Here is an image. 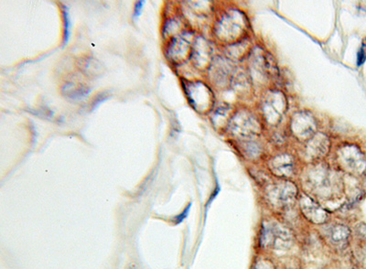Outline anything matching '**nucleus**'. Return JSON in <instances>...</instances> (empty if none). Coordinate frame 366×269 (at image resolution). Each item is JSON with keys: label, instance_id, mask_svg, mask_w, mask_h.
<instances>
[{"label": "nucleus", "instance_id": "1", "mask_svg": "<svg viewBox=\"0 0 366 269\" xmlns=\"http://www.w3.org/2000/svg\"><path fill=\"white\" fill-rule=\"evenodd\" d=\"M305 185L312 194L320 199L329 200L339 192V181L336 180L334 172L323 166H316L310 169L305 177Z\"/></svg>", "mask_w": 366, "mask_h": 269}, {"label": "nucleus", "instance_id": "2", "mask_svg": "<svg viewBox=\"0 0 366 269\" xmlns=\"http://www.w3.org/2000/svg\"><path fill=\"white\" fill-rule=\"evenodd\" d=\"M294 237L291 231L277 222H267L263 225L260 243L266 249L287 251L293 245Z\"/></svg>", "mask_w": 366, "mask_h": 269}, {"label": "nucleus", "instance_id": "3", "mask_svg": "<svg viewBox=\"0 0 366 269\" xmlns=\"http://www.w3.org/2000/svg\"><path fill=\"white\" fill-rule=\"evenodd\" d=\"M248 27V23L245 15L240 11L230 10L225 13L219 20L215 33L221 40L225 42H234L242 38Z\"/></svg>", "mask_w": 366, "mask_h": 269}, {"label": "nucleus", "instance_id": "4", "mask_svg": "<svg viewBox=\"0 0 366 269\" xmlns=\"http://www.w3.org/2000/svg\"><path fill=\"white\" fill-rule=\"evenodd\" d=\"M186 95L194 109L205 113L213 105V94L211 89L202 82H189L184 84Z\"/></svg>", "mask_w": 366, "mask_h": 269}, {"label": "nucleus", "instance_id": "5", "mask_svg": "<svg viewBox=\"0 0 366 269\" xmlns=\"http://www.w3.org/2000/svg\"><path fill=\"white\" fill-rule=\"evenodd\" d=\"M228 129L235 137L248 139L259 134L260 125L251 113L240 111L229 121Z\"/></svg>", "mask_w": 366, "mask_h": 269}, {"label": "nucleus", "instance_id": "6", "mask_svg": "<svg viewBox=\"0 0 366 269\" xmlns=\"http://www.w3.org/2000/svg\"><path fill=\"white\" fill-rule=\"evenodd\" d=\"M287 110V99L279 91H271L263 101V112L266 120L270 125L279 124Z\"/></svg>", "mask_w": 366, "mask_h": 269}, {"label": "nucleus", "instance_id": "7", "mask_svg": "<svg viewBox=\"0 0 366 269\" xmlns=\"http://www.w3.org/2000/svg\"><path fill=\"white\" fill-rule=\"evenodd\" d=\"M298 194L297 187L290 181H281L269 188L268 196L274 205L280 208L292 205Z\"/></svg>", "mask_w": 366, "mask_h": 269}, {"label": "nucleus", "instance_id": "8", "mask_svg": "<svg viewBox=\"0 0 366 269\" xmlns=\"http://www.w3.org/2000/svg\"><path fill=\"white\" fill-rule=\"evenodd\" d=\"M317 129V123L313 115L306 111L298 112L291 120V130L299 140L311 139Z\"/></svg>", "mask_w": 366, "mask_h": 269}, {"label": "nucleus", "instance_id": "9", "mask_svg": "<svg viewBox=\"0 0 366 269\" xmlns=\"http://www.w3.org/2000/svg\"><path fill=\"white\" fill-rule=\"evenodd\" d=\"M338 162L345 170L361 174L366 168L363 154L355 146H345L338 150Z\"/></svg>", "mask_w": 366, "mask_h": 269}, {"label": "nucleus", "instance_id": "10", "mask_svg": "<svg viewBox=\"0 0 366 269\" xmlns=\"http://www.w3.org/2000/svg\"><path fill=\"white\" fill-rule=\"evenodd\" d=\"M302 214L313 224L323 225L329 219L328 212L309 195H302L300 199Z\"/></svg>", "mask_w": 366, "mask_h": 269}, {"label": "nucleus", "instance_id": "11", "mask_svg": "<svg viewBox=\"0 0 366 269\" xmlns=\"http://www.w3.org/2000/svg\"><path fill=\"white\" fill-rule=\"evenodd\" d=\"M191 34L183 33L177 36L170 41L168 48V57L170 60L180 62L185 60L188 55L191 53Z\"/></svg>", "mask_w": 366, "mask_h": 269}, {"label": "nucleus", "instance_id": "12", "mask_svg": "<svg viewBox=\"0 0 366 269\" xmlns=\"http://www.w3.org/2000/svg\"><path fill=\"white\" fill-rule=\"evenodd\" d=\"M351 232L347 226L333 225L323 228V236L329 244L336 248L345 247L350 238Z\"/></svg>", "mask_w": 366, "mask_h": 269}, {"label": "nucleus", "instance_id": "13", "mask_svg": "<svg viewBox=\"0 0 366 269\" xmlns=\"http://www.w3.org/2000/svg\"><path fill=\"white\" fill-rule=\"evenodd\" d=\"M329 148L330 140L328 137L322 133L316 134L311 139H309V142L307 144L305 149L307 159L311 160L322 159L328 153Z\"/></svg>", "mask_w": 366, "mask_h": 269}, {"label": "nucleus", "instance_id": "14", "mask_svg": "<svg viewBox=\"0 0 366 269\" xmlns=\"http://www.w3.org/2000/svg\"><path fill=\"white\" fill-rule=\"evenodd\" d=\"M212 48L206 39L199 37L191 49V58L193 63L199 68H204L209 64L212 57Z\"/></svg>", "mask_w": 366, "mask_h": 269}, {"label": "nucleus", "instance_id": "15", "mask_svg": "<svg viewBox=\"0 0 366 269\" xmlns=\"http://www.w3.org/2000/svg\"><path fill=\"white\" fill-rule=\"evenodd\" d=\"M269 169L276 176L288 178L293 174L294 161L289 154H280L269 161Z\"/></svg>", "mask_w": 366, "mask_h": 269}, {"label": "nucleus", "instance_id": "16", "mask_svg": "<svg viewBox=\"0 0 366 269\" xmlns=\"http://www.w3.org/2000/svg\"><path fill=\"white\" fill-rule=\"evenodd\" d=\"M230 66L228 65L227 61L224 59L217 58L215 59L213 63L211 65L210 69V74L213 82L217 85L224 87V85L229 81L230 77Z\"/></svg>", "mask_w": 366, "mask_h": 269}, {"label": "nucleus", "instance_id": "17", "mask_svg": "<svg viewBox=\"0 0 366 269\" xmlns=\"http://www.w3.org/2000/svg\"><path fill=\"white\" fill-rule=\"evenodd\" d=\"M90 90L86 86L82 84H76L73 82L66 83L62 88V93L68 98L72 100H79L83 98L87 95Z\"/></svg>", "mask_w": 366, "mask_h": 269}, {"label": "nucleus", "instance_id": "18", "mask_svg": "<svg viewBox=\"0 0 366 269\" xmlns=\"http://www.w3.org/2000/svg\"><path fill=\"white\" fill-rule=\"evenodd\" d=\"M229 108V106H222L215 110V112L213 113V117H212L213 126L217 128L218 127L223 128L225 125H227Z\"/></svg>", "mask_w": 366, "mask_h": 269}, {"label": "nucleus", "instance_id": "19", "mask_svg": "<svg viewBox=\"0 0 366 269\" xmlns=\"http://www.w3.org/2000/svg\"><path fill=\"white\" fill-rule=\"evenodd\" d=\"M181 26V22L177 19H170L166 22L164 28H163V35L164 36H169L177 31Z\"/></svg>", "mask_w": 366, "mask_h": 269}, {"label": "nucleus", "instance_id": "20", "mask_svg": "<svg viewBox=\"0 0 366 269\" xmlns=\"http://www.w3.org/2000/svg\"><path fill=\"white\" fill-rule=\"evenodd\" d=\"M63 16H64V28H65L64 41H65V43H67L69 38H70V35H71V22L69 12H68V9L66 7H64V9H63Z\"/></svg>", "mask_w": 366, "mask_h": 269}, {"label": "nucleus", "instance_id": "21", "mask_svg": "<svg viewBox=\"0 0 366 269\" xmlns=\"http://www.w3.org/2000/svg\"><path fill=\"white\" fill-rule=\"evenodd\" d=\"M87 60V62L86 63H82V65L84 66L83 67V71H85V72H89V73H94L95 74V72H98V71H100V69H99V67H100V64H96L95 62H96V60H93V59H90V60Z\"/></svg>", "mask_w": 366, "mask_h": 269}, {"label": "nucleus", "instance_id": "22", "mask_svg": "<svg viewBox=\"0 0 366 269\" xmlns=\"http://www.w3.org/2000/svg\"><path fill=\"white\" fill-rule=\"evenodd\" d=\"M253 269H276L272 262L268 259L260 258L254 265Z\"/></svg>", "mask_w": 366, "mask_h": 269}, {"label": "nucleus", "instance_id": "23", "mask_svg": "<svg viewBox=\"0 0 366 269\" xmlns=\"http://www.w3.org/2000/svg\"><path fill=\"white\" fill-rule=\"evenodd\" d=\"M366 44H363V46L360 49V51L358 53V65L360 66L366 61Z\"/></svg>", "mask_w": 366, "mask_h": 269}, {"label": "nucleus", "instance_id": "24", "mask_svg": "<svg viewBox=\"0 0 366 269\" xmlns=\"http://www.w3.org/2000/svg\"><path fill=\"white\" fill-rule=\"evenodd\" d=\"M143 5H144V2H143V1L137 2V5H136V7H135V13H134V16H138L140 14H141Z\"/></svg>", "mask_w": 366, "mask_h": 269}, {"label": "nucleus", "instance_id": "25", "mask_svg": "<svg viewBox=\"0 0 366 269\" xmlns=\"http://www.w3.org/2000/svg\"><path fill=\"white\" fill-rule=\"evenodd\" d=\"M360 269H366V250H365L363 253V255H362Z\"/></svg>", "mask_w": 366, "mask_h": 269}]
</instances>
